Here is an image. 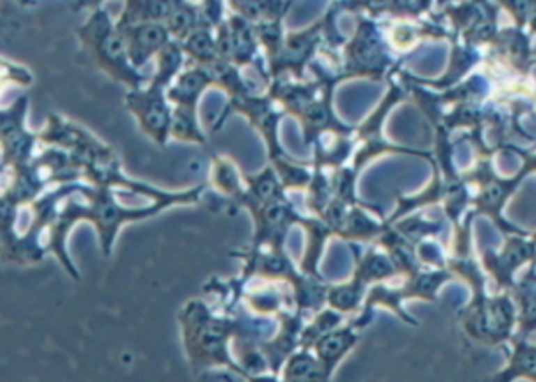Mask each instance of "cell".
I'll list each match as a JSON object with an SVG mask.
<instances>
[{"mask_svg": "<svg viewBox=\"0 0 536 382\" xmlns=\"http://www.w3.org/2000/svg\"><path fill=\"white\" fill-rule=\"evenodd\" d=\"M486 195L488 197H484V200L488 201L489 205H492V203H496V201H498V199H500V189H498L497 186H491L488 189V192H486Z\"/></svg>", "mask_w": 536, "mask_h": 382, "instance_id": "cell-7", "label": "cell"}, {"mask_svg": "<svg viewBox=\"0 0 536 382\" xmlns=\"http://www.w3.org/2000/svg\"><path fill=\"white\" fill-rule=\"evenodd\" d=\"M128 106L139 116L145 131L161 139L169 126V110L162 101L161 93L151 91H139L128 96Z\"/></svg>", "mask_w": 536, "mask_h": 382, "instance_id": "cell-3", "label": "cell"}, {"mask_svg": "<svg viewBox=\"0 0 536 382\" xmlns=\"http://www.w3.org/2000/svg\"><path fill=\"white\" fill-rule=\"evenodd\" d=\"M192 21H194L192 11L187 8H178L171 13L169 22H170V29L174 30L175 33H183L192 26Z\"/></svg>", "mask_w": 536, "mask_h": 382, "instance_id": "cell-4", "label": "cell"}, {"mask_svg": "<svg viewBox=\"0 0 536 382\" xmlns=\"http://www.w3.org/2000/svg\"><path fill=\"white\" fill-rule=\"evenodd\" d=\"M203 79L201 74L199 72H189L186 74V76L183 77V81L180 84V87H178V90H180L181 95H186V96H190L199 91V89L203 85Z\"/></svg>", "mask_w": 536, "mask_h": 382, "instance_id": "cell-5", "label": "cell"}, {"mask_svg": "<svg viewBox=\"0 0 536 382\" xmlns=\"http://www.w3.org/2000/svg\"><path fill=\"white\" fill-rule=\"evenodd\" d=\"M116 29L125 40L128 60L135 66L144 65L146 59L167 40V30L159 24L141 22L139 26L116 24Z\"/></svg>", "mask_w": 536, "mask_h": 382, "instance_id": "cell-2", "label": "cell"}, {"mask_svg": "<svg viewBox=\"0 0 536 382\" xmlns=\"http://www.w3.org/2000/svg\"><path fill=\"white\" fill-rule=\"evenodd\" d=\"M258 192H260L263 197H270L274 192V183L273 181H263L258 188Z\"/></svg>", "mask_w": 536, "mask_h": 382, "instance_id": "cell-8", "label": "cell"}, {"mask_svg": "<svg viewBox=\"0 0 536 382\" xmlns=\"http://www.w3.org/2000/svg\"><path fill=\"white\" fill-rule=\"evenodd\" d=\"M82 40L93 49L98 61L107 72H112L114 77L137 85L140 77L134 70L129 68L126 54V45L118 29L112 26L109 17L104 13H96L87 26L81 30Z\"/></svg>", "mask_w": 536, "mask_h": 382, "instance_id": "cell-1", "label": "cell"}, {"mask_svg": "<svg viewBox=\"0 0 536 382\" xmlns=\"http://www.w3.org/2000/svg\"><path fill=\"white\" fill-rule=\"evenodd\" d=\"M189 47L197 55H208L211 52V41L205 33H197L190 38Z\"/></svg>", "mask_w": 536, "mask_h": 382, "instance_id": "cell-6", "label": "cell"}, {"mask_svg": "<svg viewBox=\"0 0 536 382\" xmlns=\"http://www.w3.org/2000/svg\"><path fill=\"white\" fill-rule=\"evenodd\" d=\"M268 214H269V219H273V220H279V219L282 217L283 211H282V208H279V206H274V208H269Z\"/></svg>", "mask_w": 536, "mask_h": 382, "instance_id": "cell-9", "label": "cell"}]
</instances>
